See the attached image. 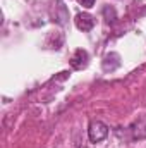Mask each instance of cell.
Wrapping results in <instances>:
<instances>
[{"instance_id":"obj_1","label":"cell","mask_w":146,"mask_h":148,"mask_svg":"<svg viewBox=\"0 0 146 148\" xmlns=\"http://www.w3.org/2000/svg\"><path fill=\"white\" fill-rule=\"evenodd\" d=\"M88 136L93 143H98V141H102L108 136V127L102 121H91L89 127H88Z\"/></svg>"},{"instance_id":"obj_2","label":"cell","mask_w":146,"mask_h":148,"mask_svg":"<svg viewBox=\"0 0 146 148\" xmlns=\"http://www.w3.org/2000/svg\"><path fill=\"white\" fill-rule=\"evenodd\" d=\"M71 66H72V69H76V71L84 69V67L88 66V52L83 50V48L76 50L74 55H72V59H71Z\"/></svg>"},{"instance_id":"obj_3","label":"cell","mask_w":146,"mask_h":148,"mask_svg":"<svg viewBox=\"0 0 146 148\" xmlns=\"http://www.w3.org/2000/svg\"><path fill=\"white\" fill-rule=\"evenodd\" d=\"M76 26H77L81 31H89V29H93V26H95V19H93V16H89V14H86V12H81V14L76 16Z\"/></svg>"},{"instance_id":"obj_4","label":"cell","mask_w":146,"mask_h":148,"mask_svg":"<svg viewBox=\"0 0 146 148\" xmlns=\"http://www.w3.org/2000/svg\"><path fill=\"white\" fill-rule=\"evenodd\" d=\"M120 66V57L115 53V52H112V53H107L105 55V59H103V64H102V67H103V71H107V73H112V71H115L117 67Z\"/></svg>"},{"instance_id":"obj_5","label":"cell","mask_w":146,"mask_h":148,"mask_svg":"<svg viewBox=\"0 0 146 148\" xmlns=\"http://www.w3.org/2000/svg\"><path fill=\"white\" fill-rule=\"evenodd\" d=\"M103 17H105L107 23H113V21L117 19V12H115V9L110 7V5L103 7Z\"/></svg>"},{"instance_id":"obj_6","label":"cell","mask_w":146,"mask_h":148,"mask_svg":"<svg viewBox=\"0 0 146 148\" xmlns=\"http://www.w3.org/2000/svg\"><path fill=\"white\" fill-rule=\"evenodd\" d=\"M79 2H81V5L86 7V9H89V7L95 5V0H79Z\"/></svg>"}]
</instances>
